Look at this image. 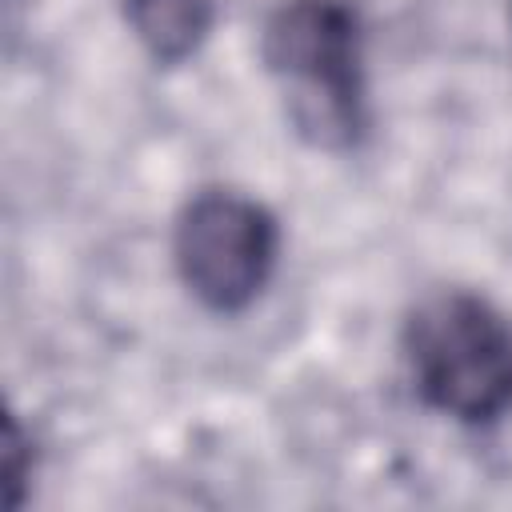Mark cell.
<instances>
[{
	"instance_id": "obj_1",
	"label": "cell",
	"mask_w": 512,
	"mask_h": 512,
	"mask_svg": "<svg viewBox=\"0 0 512 512\" xmlns=\"http://www.w3.org/2000/svg\"><path fill=\"white\" fill-rule=\"evenodd\" d=\"M260 56L312 148L348 152L364 140V24L348 0H284L264 24Z\"/></svg>"
},
{
	"instance_id": "obj_2",
	"label": "cell",
	"mask_w": 512,
	"mask_h": 512,
	"mask_svg": "<svg viewBox=\"0 0 512 512\" xmlns=\"http://www.w3.org/2000/svg\"><path fill=\"white\" fill-rule=\"evenodd\" d=\"M404 360L440 416L496 424L512 412V320L476 292L424 296L404 320Z\"/></svg>"
},
{
	"instance_id": "obj_3",
	"label": "cell",
	"mask_w": 512,
	"mask_h": 512,
	"mask_svg": "<svg viewBox=\"0 0 512 512\" xmlns=\"http://www.w3.org/2000/svg\"><path fill=\"white\" fill-rule=\"evenodd\" d=\"M172 252L184 288L208 312L232 316L268 288L280 260V224L260 200L208 188L184 204Z\"/></svg>"
},
{
	"instance_id": "obj_4",
	"label": "cell",
	"mask_w": 512,
	"mask_h": 512,
	"mask_svg": "<svg viewBox=\"0 0 512 512\" xmlns=\"http://www.w3.org/2000/svg\"><path fill=\"white\" fill-rule=\"evenodd\" d=\"M124 24L164 68L192 60L216 24V0H124Z\"/></svg>"
}]
</instances>
